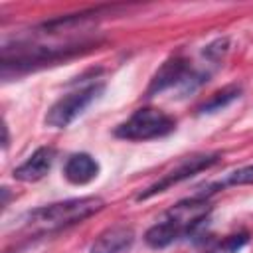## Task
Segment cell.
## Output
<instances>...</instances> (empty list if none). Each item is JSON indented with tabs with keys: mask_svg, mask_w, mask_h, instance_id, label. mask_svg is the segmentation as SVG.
Here are the masks:
<instances>
[{
	"mask_svg": "<svg viewBox=\"0 0 253 253\" xmlns=\"http://www.w3.org/2000/svg\"><path fill=\"white\" fill-rule=\"evenodd\" d=\"M134 241V231L128 225L107 227L91 245V253H123Z\"/></svg>",
	"mask_w": 253,
	"mask_h": 253,
	"instance_id": "cell-8",
	"label": "cell"
},
{
	"mask_svg": "<svg viewBox=\"0 0 253 253\" xmlns=\"http://www.w3.org/2000/svg\"><path fill=\"white\" fill-rule=\"evenodd\" d=\"M247 241H249V233H247V231L233 233V235H229V237H225V239H223L221 249H223L225 253H237L243 245H247Z\"/></svg>",
	"mask_w": 253,
	"mask_h": 253,
	"instance_id": "cell-14",
	"label": "cell"
},
{
	"mask_svg": "<svg viewBox=\"0 0 253 253\" xmlns=\"http://www.w3.org/2000/svg\"><path fill=\"white\" fill-rule=\"evenodd\" d=\"M241 97V87L239 85H225L221 87L219 91H215L208 101H204L200 107H198V113L200 115H210V113H217L221 109H225L227 105H231L235 99Z\"/></svg>",
	"mask_w": 253,
	"mask_h": 253,
	"instance_id": "cell-11",
	"label": "cell"
},
{
	"mask_svg": "<svg viewBox=\"0 0 253 253\" xmlns=\"http://www.w3.org/2000/svg\"><path fill=\"white\" fill-rule=\"evenodd\" d=\"M176 128L172 117L154 107L136 109L125 123L115 128V136L125 140H150L170 134Z\"/></svg>",
	"mask_w": 253,
	"mask_h": 253,
	"instance_id": "cell-3",
	"label": "cell"
},
{
	"mask_svg": "<svg viewBox=\"0 0 253 253\" xmlns=\"http://www.w3.org/2000/svg\"><path fill=\"white\" fill-rule=\"evenodd\" d=\"M182 235H184V225L176 217L168 215L164 221H158L146 229L144 241L152 249H162V247H168L170 243H174Z\"/></svg>",
	"mask_w": 253,
	"mask_h": 253,
	"instance_id": "cell-10",
	"label": "cell"
},
{
	"mask_svg": "<svg viewBox=\"0 0 253 253\" xmlns=\"http://www.w3.org/2000/svg\"><path fill=\"white\" fill-rule=\"evenodd\" d=\"M192 75V69H190V63L184 59V57H170L166 59L158 71L152 75L148 87H146V97H152V95H158L174 85H182L188 81V77Z\"/></svg>",
	"mask_w": 253,
	"mask_h": 253,
	"instance_id": "cell-6",
	"label": "cell"
},
{
	"mask_svg": "<svg viewBox=\"0 0 253 253\" xmlns=\"http://www.w3.org/2000/svg\"><path fill=\"white\" fill-rule=\"evenodd\" d=\"M219 158H221V154H219V152H202V154H192V156L184 158L176 168H172L170 172H166L160 180H156V182H154V184H150L146 190H142V192L136 196V200H138V202L148 200V198H152V196H156V194H160V192L168 190L170 186H174V184H178V182H184V180H188V178L196 176L198 172H204V170L211 168L213 164H217V162H219Z\"/></svg>",
	"mask_w": 253,
	"mask_h": 253,
	"instance_id": "cell-5",
	"label": "cell"
},
{
	"mask_svg": "<svg viewBox=\"0 0 253 253\" xmlns=\"http://www.w3.org/2000/svg\"><path fill=\"white\" fill-rule=\"evenodd\" d=\"M8 146V128H6V125H4V148Z\"/></svg>",
	"mask_w": 253,
	"mask_h": 253,
	"instance_id": "cell-15",
	"label": "cell"
},
{
	"mask_svg": "<svg viewBox=\"0 0 253 253\" xmlns=\"http://www.w3.org/2000/svg\"><path fill=\"white\" fill-rule=\"evenodd\" d=\"M245 184H253V164L243 166V168H237V170H233L223 182H217V184L208 186V192H206L202 198H206V196L211 194V192H217L215 188H225V186H245Z\"/></svg>",
	"mask_w": 253,
	"mask_h": 253,
	"instance_id": "cell-12",
	"label": "cell"
},
{
	"mask_svg": "<svg viewBox=\"0 0 253 253\" xmlns=\"http://www.w3.org/2000/svg\"><path fill=\"white\" fill-rule=\"evenodd\" d=\"M103 91H105V85L103 83H93V85H87L83 89H77V91L61 97L59 101H55L49 107V111L45 115V125L51 126V128H65L93 101H97Z\"/></svg>",
	"mask_w": 253,
	"mask_h": 253,
	"instance_id": "cell-4",
	"label": "cell"
},
{
	"mask_svg": "<svg viewBox=\"0 0 253 253\" xmlns=\"http://www.w3.org/2000/svg\"><path fill=\"white\" fill-rule=\"evenodd\" d=\"M103 206H105V202L97 196L55 202V204H49V206L30 211L26 215V225L36 227L40 231H55V229H61V227H67V225L87 219L89 215L103 210Z\"/></svg>",
	"mask_w": 253,
	"mask_h": 253,
	"instance_id": "cell-1",
	"label": "cell"
},
{
	"mask_svg": "<svg viewBox=\"0 0 253 253\" xmlns=\"http://www.w3.org/2000/svg\"><path fill=\"white\" fill-rule=\"evenodd\" d=\"M93 45V42L69 45H24L16 49L14 57H2V73L10 71V67H14V71H28L40 65H53L57 61H65L73 55L89 51Z\"/></svg>",
	"mask_w": 253,
	"mask_h": 253,
	"instance_id": "cell-2",
	"label": "cell"
},
{
	"mask_svg": "<svg viewBox=\"0 0 253 253\" xmlns=\"http://www.w3.org/2000/svg\"><path fill=\"white\" fill-rule=\"evenodd\" d=\"M208 253H211V251H208Z\"/></svg>",
	"mask_w": 253,
	"mask_h": 253,
	"instance_id": "cell-16",
	"label": "cell"
},
{
	"mask_svg": "<svg viewBox=\"0 0 253 253\" xmlns=\"http://www.w3.org/2000/svg\"><path fill=\"white\" fill-rule=\"evenodd\" d=\"M227 49H229V40H227V38H217L215 42H211L210 45H206L202 53H204L208 59L217 61L221 55H225V53H227Z\"/></svg>",
	"mask_w": 253,
	"mask_h": 253,
	"instance_id": "cell-13",
	"label": "cell"
},
{
	"mask_svg": "<svg viewBox=\"0 0 253 253\" xmlns=\"http://www.w3.org/2000/svg\"><path fill=\"white\" fill-rule=\"evenodd\" d=\"M53 158H55L53 146H40L38 150L32 152V156L26 162H22L18 168H14L12 176L20 182H38L49 172Z\"/></svg>",
	"mask_w": 253,
	"mask_h": 253,
	"instance_id": "cell-7",
	"label": "cell"
},
{
	"mask_svg": "<svg viewBox=\"0 0 253 253\" xmlns=\"http://www.w3.org/2000/svg\"><path fill=\"white\" fill-rule=\"evenodd\" d=\"M63 174L71 184H77V186L89 184L99 174V162L87 152H77L67 158L63 166Z\"/></svg>",
	"mask_w": 253,
	"mask_h": 253,
	"instance_id": "cell-9",
	"label": "cell"
}]
</instances>
